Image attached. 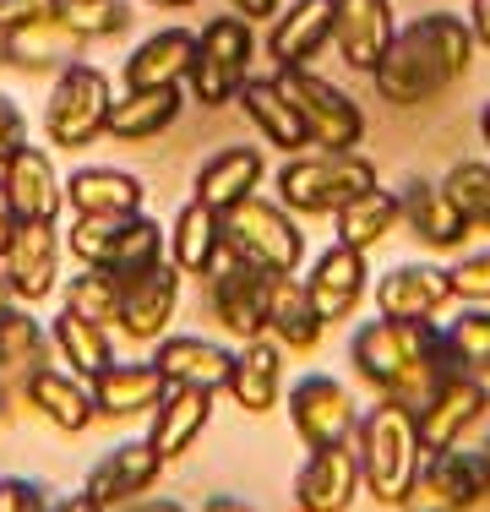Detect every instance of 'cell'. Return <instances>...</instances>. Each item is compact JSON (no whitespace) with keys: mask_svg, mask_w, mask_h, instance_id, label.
<instances>
[{"mask_svg":"<svg viewBox=\"0 0 490 512\" xmlns=\"http://www.w3.org/2000/svg\"><path fill=\"white\" fill-rule=\"evenodd\" d=\"M278 88L289 93L294 109H300L305 131H311V148L349 153V148L365 142L360 104H354L343 88H333L327 77H316V71H305V66H278Z\"/></svg>","mask_w":490,"mask_h":512,"instance_id":"30bf717a","label":"cell"},{"mask_svg":"<svg viewBox=\"0 0 490 512\" xmlns=\"http://www.w3.org/2000/svg\"><path fill=\"white\" fill-rule=\"evenodd\" d=\"M175 306H180V267L164 256V262L120 278L115 327L131 338V344H158V338L169 333V322H175Z\"/></svg>","mask_w":490,"mask_h":512,"instance_id":"7c38bea8","label":"cell"},{"mask_svg":"<svg viewBox=\"0 0 490 512\" xmlns=\"http://www.w3.org/2000/svg\"><path fill=\"white\" fill-rule=\"evenodd\" d=\"M180 104H186V93H180V88H126V99L109 104L104 137H115V142H153L158 131L175 126Z\"/></svg>","mask_w":490,"mask_h":512,"instance_id":"d590c367","label":"cell"},{"mask_svg":"<svg viewBox=\"0 0 490 512\" xmlns=\"http://www.w3.org/2000/svg\"><path fill=\"white\" fill-rule=\"evenodd\" d=\"M490 502V447H447L425 458L398 512H480Z\"/></svg>","mask_w":490,"mask_h":512,"instance_id":"9c48e42d","label":"cell"},{"mask_svg":"<svg viewBox=\"0 0 490 512\" xmlns=\"http://www.w3.org/2000/svg\"><path fill=\"white\" fill-rule=\"evenodd\" d=\"M392 229H403V197H398V191H387V186L360 191L354 202H343L333 213V240H343V246H354L365 256L382 246Z\"/></svg>","mask_w":490,"mask_h":512,"instance_id":"e575fe53","label":"cell"},{"mask_svg":"<svg viewBox=\"0 0 490 512\" xmlns=\"http://www.w3.org/2000/svg\"><path fill=\"white\" fill-rule=\"evenodd\" d=\"M11 306V289H6V273H0V311Z\"/></svg>","mask_w":490,"mask_h":512,"instance_id":"6f0895ef","label":"cell"},{"mask_svg":"<svg viewBox=\"0 0 490 512\" xmlns=\"http://www.w3.org/2000/svg\"><path fill=\"white\" fill-rule=\"evenodd\" d=\"M251 55H256V39H251V22L240 11H224L213 17L202 33H196V55H191V99L202 109H224L235 104L240 82L251 77Z\"/></svg>","mask_w":490,"mask_h":512,"instance_id":"ba28073f","label":"cell"},{"mask_svg":"<svg viewBox=\"0 0 490 512\" xmlns=\"http://www.w3.org/2000/svg\"><path fill=\"white\" fill-rule=\"evenodd\" d=\"M224 224V256L245 267H262V273H300L305 262V229L294 224V213L284 202H267V197H245L235 207L218 213Z\"/></svg>","mask_w":490,"mask_h":512,"instance_id":"277c9868","label":"cell"},{"mask_svg":"<svg viewBox=\"0 0 490 512\" xmlns=\"http://www.w3.org/2000/svg\"><path fill=\"white\" fill-rule=\"evenodd\" d=\"M66 306L82 311L98 327H115V316H120V278L104 273V267H82V273H71V284H66Z\"/></svg>","mask_w":490,"mask_h":512,"instance_id":"60d3db41","label":"cell"},{"mask_svg":"<svg viewBox=\"0 0 490 512\" xmlns=\"http://www.w3.org/2000/svg\"><path fill=\"white\" fill-rule=\"evenodd\" d=\"M44 11H55V0H0V33L22 28V22H33V17H44Z\"/></svg>","mask_w":490,"mask_h":512,"instance_id":"7dc6e473","label":"cell"},{"mask_svg":"<svg viewBox=\"0 0 490 512\" xmlns=\"http://www.w3.org/2000/svg\"><path fill=\"white\" fill-rule=\"evenodd\" d=\"M109 77L88 60H71V66L55 71V93L44 99V137L55 142L60 153H77V148H93L109 126Z\"/></svg>","mask_w":490,"mask_h":512,"instance_id":"52a82bcc","label":"cell"},{"mask_svg":"<svg viewBox=\"0 0 490 512\" xmlns=\"http://www.w3.org/2000/svg\"><path fill=\"white\" fill-rule=\"evenodd\" d=\"M0 66H6V33H0Z\"/></svg>","mask_w":490,"mask_h":512,"instance_id":"680465c9","label":"cell"},{"mask_svg":"<svg viewBox=\"0 0 490 512\" xmlns=\"http://www.w3.org/2000/svg\"><path fill=\"white\" fill-rule=\"evenodd\" d=\"M403 229L431 251H458L474 235L469 218L458 213V202L447 197V186H431V180H409V191H403Z\"/></svg>","mask_w":490,"mask_h":512,"instance_id":"f1b7e54d","label":"cell"},{"mask_svg":"<svg viewBox=\"0 0 490 512\" xmlns=\"http://www.w3.org/2000/svg\"><path fill=\"white\" fill-rule=\"evenodd\" d=\"M452 295L485 306L490 300V251H469L458 267H452Z\"/></svg>","mask_w":490,"mask_h":512,"instance_id":"ee69618b","label":"cell"},{"mask_svg":"<svg viewBox=\"0 0 490 512\" xmlns=\"http://www.w3.org/2000/svg\"><path fill=\"white\" fill-rule=\"evenodd\" d=\"M55 17L66 22L82 44L120 39V33L131 28V6H126V0H55Z\"/></svg>","mask_w":490,"mask_h":512,"instance_id":"ab89813d","label":"cell"},{"mask_svg":"<svg viewBox=\"0 0 490 512\" xmlns=\"http://www.w3.org/2000/svg\"><path fill=\"white\" fill-rule=\"evenodd\" d=\"M469 28H474V39L490 50V0H469Z\"/></svg>","mask_w":490,"mask_h":512,"instance_id":"816d5d0a","label":"cell"},{"mask_svg":"<svg viewBox=\"0 0 490 512\" xmlns=\"http://www.w3.org/2000/svg\"><path fill=\"white\" fill-rule=\"evenodd\" d=\"M447 349L458 360V371L490 376V311H463L447 327Z\"/></svg>","mask_w":490,"mask_h":512,"instance_id":"7bdbcfd3","label":"cell"},{"mask_svg":"<svg viewBox=\"0 0 490 512\" xmlns=\"http://www.w3.org/2000/svg\"><path fill=\"white\" fill-rule=\"evenodd\" d=\"M22 148H28V115L17 109L11 93H0V169H6Z\"/></svg>","mask_w":490,"mask_h":512,"instance_id":"bcb514c9","label":"cell"},{"mask_svg":"<svg viewBox=\"0 0 490 512\" xmlns=\"http://www.w3.org/2000/svg\"><path fill=\"white\" fill-rule=\"evenodd\" d=\"M49 360V333L39 327V316H28V306H17L11 300L6 311H0V376H28L33 365Z\"/></svg>","mask_w":490,"mask_h":512,"instance_id":"f35d334b","label":"cell"},{"mask_svg":"<svg viewBox=\"0 0 490 512\" xmlns=\"http://www.w3.org/2000/svg\"><path fill=\"white\" fill-rule=\"evenodd\" d=\"M235 104L245 109V120L262 131V142H273L284 158L311 148V131H305L300 109L289 104V93L278 88V77H245L240 93H235Z\"/></svg>","mask_w":490,"mask_h":512,"instance_id":"d4e9b609","label":"cell"},{"mask_svg":"<svg viewBox=\"0 0 490 512\" xmlns=\"http://www.w3.org/2000/svg\"><path fill=\"white\" fill-rule=\"evenodd\" d=\"M0 186H6V197L17 207L22 224H55L60 207H66V180H60L55 158L44 148H22L0 169Z\"/></svg>","mask_w":490,"mask_h":512,"instance_id":"ffe728a7","label":"cell"},{"mask_svg":"<svg viewBox=\"0 0 490 512\" xmlns=\"http://www.w3.org/2000/svg\"><path fill=\"white\" fill-rule=\"evenodd\" d=\"M447 197L469 218V229H490V158H463L447 169Z\"/></svg>","mask_w":490,"mask_h":512,"instance_id":"b9f144b4","label":"cell"},{"mask_svg":"<svg viewBox=\"0 0 490 512\" xmlns=\"http://www.w3.org/2000/svg\"><path fill=\"white\" fill-rule=\"evenodd\" d=\"M71 218H131L142 213V180L115 164H88L66 180Z\"/></svg>","mask_w":490,"mask_h":512,"instance_id":"484cf974","label":"cell"},{"mask_svg":"<svg viewBox=\"0 0 490 512\" xmlns=\"http://www.w3.org/2000/svg\"><path fill=\"white\" fill-rule=\"evenodd\" d=\"M474 55H480V39H474L469 22L452 17V11H431V17L392 33L387 55L376 60L371 77L392 109H420L458 88L469 77Z\"/></svg>","mask_w":490,"mask_h":512,"instance_id":"7a4b0ae2","label":"cell"},{"mask_svg":"<svg viewBox=\"0 0 490 512\" xmlns=\"http://www.w3.org/2000/svg\"><path fill=\"white\" fill-rule=\"evenodd\" d=\"M289 425L305 447H327V442H349L354 425H360V409H354L343 382L311 371L289 387Z\"/></svg>","mask_w":490,"mask_h":512,"instance_id":"4fadbf2b","label":"cell"},{"mask_svg":"<svg viewBox=\"0 0 490 512\" xmlns=\"http://www.w3.org/2000/svg\"><path fill=\"white\" fill-rule=\"evenodd\" d=\"M17 229H22V218H17V207H11L6 186H0V256L11 251V240H17Z\"/></svg>","mask_w":490,"mask_h":512,"instance_id":"c3c4849f","label":"cell"},{"mask_svg":"<svg viewBox=\"0 0 490 512\" xmlns=\"http://www.w3.org/2000/svg\"><path fill=\"white\" fill-rule=\"evenodd\" d=\"M480 142H485V153H490V104L480 109Z\"/></svg>","mask_w":490,"mask_h":512,"instance_id":"9f6ffc18","label":"cell"},{"mask_svg":"<svg viewBox=\"0 0 490 512\" xmlns=\"http://www.w3.org/2000/svg\"><path fill=\"white\" fill-rule=\"evenodd\" d=\"M360 491H365V485H360L354 436H349V442L311 447L305 469L294 474V507H300V512H349Z\"/></svg>","mask_w":490,"mask_h":512,"instance_id":"2e32d148","label":"cell"},{"mask_svg":"<svg viewBox=\"0 0 490 512\" xmlns=\"http://www.w3.org/2000/svg\"><path fill=\"white\" fill-rule=\"evenodd\" d=\"M202 512H256L245 496H229V491H218V496H207L202 502Z\"/></svg>","mask_w":490,"mask_h":512,"instance_id":"db71d44e","label":"cell"},{"mask_svg":"<svg viewBox=\"0 0 490 512\" xmlns=\"http://www.w3.org/2000/svg\"><path fill=\"white\" fill-rule=\"evenodd\" d=\"M22 398H28V409L39 414V420H49L66 436H82L98 420L93 387L71 371H55V365H33V371L22 376Z\"/></svg>","mask_w":490,"mask_h":512,"instance_id":"44dd1931","label":"cell"},{"mask_svg":"<svg viewBox=\"0 0 490 512\" xmlns=\"http://www.w3.org/2000/svg\"><path fill=\"white\" fill-rule=\"evenodd\" d=\"M49 349H55V355L66 360V371L82 376V382H93V376L115 360V349H109V327L88 322V316L71 311V306H60V316L49 322Z\"/></svg>","mask_w":490,"mask_h":512,"instance_id":"74e56055","label":"cell"},{"mask_svg":"<svg viewBox=\"0 0 490 512\" xmlns=\"http://www.w3.org/2000/svg\"><path fill=\"white\" fill-rule=\"evenodd\" d=\"M229 349L213 344V338H180V333H164L158 338V355L153 365L164 371L169 387H207V393H218V387L229 382Z\"/></svg>","mask_w":490,"mask_h":512,"instance_id":"4dcf8cb0","label":"cell"},{"mask_svg":"<svg viewBox=\"0 0 490 512\" xmlns=\"http://www.w3.org/2000/svg\"><path fill=\"white\" fill-rule=\"evenodd\" d=\"M354 458H360V485L376 507H398L403 491L420 474V425H414V409L398 404V398H382L371 414H360L354 425Z\"/></svg>","mask_w":490,"mask_h":512,"instance_id":"3957f363","label":"cell"},{"mask_svg":"<svg viewBox=\"0 0 490 512\" xmlns=\"http://www.w3.org/2000/svg\"><path fill=\"white\" fill-rule=\"evenodd\" d=\"M196 55V33L186 28H158L153 39H142L126 60V88H186Z\"/></svg>","mask_w":490,"mask_h":512,"instance_id":"d6a6232c","label":"cell"},{"mask_svg":"<svg viewBox=\"0 0 490 512\" xmlns=\"http://www.w3.org/2000/svg\"><path fill=\"white\" fill-rule=\"evenodd\" d=\"M207 420H213V393L207 387H169L164 398H158L153 409V431H147V442L158 447V458L175 463L186 458L196 442H202Z\"/></svg>","mask_w":490,"mask_h":512,"instance_id":"83f0119b","label":"cell"},{"mask_svg":"<svg viewBox=\"0 0 490 512\" xmlns=\"http://www.w3.org/2000/svg\"><path fill=\"white\" fill-rule=\"evenodd\" d=\"M224 393L235 398L245 414H273L284 398V344L278 338H251L240 344V355L229 360Z\"/></svg>","mask_w":490,"mask_h":512,"instance_id":"603a6c76","label":"cell"},{"mask_svg":"<svg viewBox=\"0 0 490 512\" xmlns=\"http://www.w3.org/2000/svg\"><path fill=\"white\" fill-rule=\"evenodd\" d=\"M327 44H333V0H294L289 11L273 17V33H267L273 66H311Z\"/></svg>","mask_w":490,"mask_h":512,"instance_id":"4316f807","label":"cell"},{"mask_svg":"<svg viewBox=\"0 0 490 512\" xmlns=\"http://www.w3.org/2000/svg\"><path fill=\"white\" fill-rule=\"evenodd\" d=\"M82 50H88V44H82L55 11L22 22V28H6V66H17V71H60Z\"/></svg>","mask_w":490,"mask_h":512,"instance_id":"1f68e13d","label":"cell"},{"mask_svg":"<svg viewBox=\"0 0 490 512\" xmlns=\"http://www.w3.org/2000/svg\"><path fill=\"white\" fill-rule=\"evenodd\" d=\"M0 273L17 306H44L60 289V229L55 224H22L11 251L0 256Z\"/></svg>","mask_w":490,"mask_h":512,"instance_id":"5bb4252c","label":"cell"},{"mask_svg":"<svg viewBox=\"0 0 490 512\" xmlns=\"http://www.w3.org/2000/svg\"><path fill=\"white\" fill-rule=\"evenodd\" d=\"M349 365L371 393L398 398L409 409H420L458 371L447 333L431 316H376V322H365L349 338Z\"/></svg>","mask_w":490,"mask_h":512,"instance_id":"6da1fadb","label":"cell"},{"mask_svg":"<svg viewBox=\"0 0 490 512\" xmlns=\"http://www.w3.org/2000/svg\"><path fill=\"white\" fill-rule=\"evenodd\" d=\"M376 186V164L360 153H333V148H305L289 153L278 169V202L289 213H338L343 202H354L360 191Z\"/></svg>","mask_w":490,"mask_h":512,"instance_id":"5b68a950","label":"cell"},{"mask_svg":"<svg viewBox=\"0 0 490 512\" xmlns=\"http://www.w3.org/2000/svg\"><path fill=\"white\" fill-rule=\"evenodd\" d=\"M322 327L327 322L316 316L300 273H273L267 278V338H278L289 355H305V349H316Z\"/></svg>","mask_w":490,"mask_h":512,"instance_id":"f546056e","label":"cell"},{"mask_svg":"<svg viewBox=\"0 0 490 512\" xmlns=\"http://www.w3.org/2000/svg\"><path fill=\"white\" fill-rule=\"evenodd\" d=\"M490 414V387L485 376L474 371H452L447 382L436 387L431 398H425L420 409H414V425H420V453L436 458L447 453V447H463V436L474 431Z\"/></svg>","mask_w":490,"mask_h":512,"instance_id":"8fae6325","label":"cell"},{"mask_svg":"<svg viewBox=\"0 0 490 512\" xmlns=\"http://www.w3.org/2000/svg\"><path fill=\"white\" fill-rule=\"evenodd\" d=\"M49 485L22 480V474H0V512H49Z\"/></svg>","mask_w":490,"mask_h":512,"instance_id":"f6af8a7d","label":"cell"},{"mask_svg":"<svg viewBox=\"0 0 490 512\" xmlns=\"http://www.w3.org/2000/svg\"><path fill=\"white\" fill-rule=\"evenodd\" d=\"M452 295V267L436 262H403L376 278V311L382 316H436Z\"/></svg>","mask_w":490,"mask_h":512,"instance_id":"cb8c5ba5","label":"cell"},{"mask_svg":"<svg viewBox=\"0 0 490 512\" xmlns=\"http://www.w3.org/2000/svg\"><path fill=\"white\" fill-rule=\"evenodd\" d=\"M164 235H169V262H175L180 273L213 278V267L224 262V224H218L213 207H202L196 197L180 207Z\"/></svg>","mask_w":490,"mask_h":512,"instance_id":"836d02e7","label":"cell"},{"mask_svg":"<svg viewBox=\"0 0 490 512\" xmlns=\"http://www.w3.org/2000/svg\"><path fill=\"white\" fill-rule=\"evenodd\" d=\"M49 512H104V507H98L88 491H71V496H60V502H49Z\"/></svg>","mask_w":490,"mask_h":512,"instance_id":"f5cc1de1","label":"cell"},{"mask_svg":"<svg viewBox=\"0 0 490 512\" xmlns=\"http://www.w3.org/2000/svg\"><path fill=\"white\" fill-rule=\"evenodd\" d=\"M66 246H71V256H77L82 267H104V273H115V278H131V273H142V267L164 262L169 235L147 213H131V218H71Z\"/></svg>","mask_w":490,"mask_h":512,"instance_id":"8992f818","label":"cell"},{"mask_svg":"<svg viewBox=\"0 0 490 512\" xmlns=\"http://www.w3.org/2000/svg\"><path fill=\"white\" fill-rule=\"evenodd\" d=\"M88 387H93L98 420H137V414H153L158 398L169 393L164 371H158L153 360H137V365H115V360H109Z\"/></svg>","mask_w":490,"mask_h":512,"instance_id":"7402d4cb","label":"cell"},{"mask_svg":"<svg viewBox=\"0 0 490 512\" xmlns=\"http://www.w3.org/2000/svg\"><path fill=\"white\" fill-rule=\"evenodd\" d=\"M229 6H235L245 22H267V17H278V11H284V0H229Z\"/></svg>","mask_w":490,"mask_h":512,"instance_id":"681fc988","label":"cell"},{"mask_svg":"<svg viewBox=\"0 0 490 512\" xmlns=\"http://www.w3.org/2000/svg\"><path fill=\"white\" fill-rule=\"evenodd\" d=\"M262 175H267V164H262L256 148H224L196 169V202L213 207V213H224V207L251 197V191L262 186Z\"/></svg>","mask_w":490,"mask_h":512,"instance_id":"8d00e7d4","label":"cell"},{"mask_svg":"<svg viewBox=\"0 0 490 512\" xmlns=\"http://www.w3.org/2000/svg\"><path fill=\"white\" fill-rule=\"evenodd\" d=\"M392 33H398L392 0H333V44L349 71H376Z\"/></svg>","mask_w":490,"mask_h":512,"instance_id":"d6986e66","label":"cell"},{"mask_svg":"<svg viewBox=\"0 0 490 512\" xmlns=\"http://www.w3.org/2000/svg\"><path fill=\"white\" fill-rule=\"evenodd\" d=\"M109 512H186V507H180V502H169V496H137V502L109 507Z\"/></svg>","mask_w":490,"mask_h":512,"instance_id":"f907efd6","label":"cell"},{"mask_svg":"<svg viewBox=\"0 0 490 512\" xmlns=\"http://www.w3.org/2000/svg\"><path fill=\"white\" fill-rule=\"evenodd\" d=\"M365 289H371V267H365V251L343 246L333 240L322 256L311 262V273H305V295H311V306L322 322H343V316L360 311Z\"/></svg>","mask_w":490,"mask_h":512,"instance_id":"e0dca14e","label":"cell"},{"mask_svg":"<svg viewBox=\"0 0 490 512\" xmlns=\"http://www.w3.org/2000/svg\"><path fill=\"white\" fill-rule=\"evenodd\" d=\"M0 420H6V393H0Z\"/></svg>","mask_w":490,"mask_h":512,"instance_id":"91938a15","label":"cell"},{"mask_svg":"<svg viewBox=\"0 0 490 512\" xmlns=\"http://www.w3.org/2000/svg\"><path fill=\"white\" fill-rule=\"evenodd\" d=\"M158 474H164V458H158L153 442H115L88 469V485H82V491L109 512V507H126V502H137V496H147L158 485Z\"/></svg>","mask_w":490,"mask_h":512,"instance_id":"ac0fdd59","label":"cell"},{"mask_svg":"<svg viewBox=\"0 0 490 512\" xmlns=\"http://www.w3.org/2000/svg\"><path fill=\"white\" fill-rule=\"evenodd\" d=\"M147 6H158V11H186V6H196V0H147Z\"/></svg>","mask_w":490,"mask_h":512,"instance_id":"11a10c76","label":"cell"},{"mask_svg":"<svg viewBox=\"0 0 490 512\" xmlns=\"http://www.w3.org/2000/svg\"><path fill=\"white\" fill-rule=\"evenodd\" d=\"M267 278L262 267H245V262H218L213 267V316L235 344H251V338H267Z\"/></svg>","mask_w":490,"mask_h":512,"instance_id":"9a60e30c","label":"cell"}]
</instances>
